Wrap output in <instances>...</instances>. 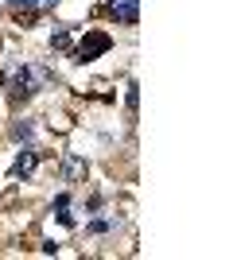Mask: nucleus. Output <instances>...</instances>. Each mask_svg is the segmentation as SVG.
<instances>
[{
  "label": "nucleus",
  "mask_w": 233,
  "mask_h": 260,
  "mask_svg": "<svg viewBox=\"0 0 233 260\" xmlns=\"http://www.w3.org/2000/svg\"><path fill=\"white\" fill-rule=\"evenodd\" d=\"M12 4H23V8H51L55 0H12Z\"/></svg>",
  "instance_id": "obj_3"
},
{
  "label": "nucleus",
  "mask_w": 233,
  "mask_h": 260,
  "mask_svg": "<svg viewBox=\"0 0 233 260\" xmlns=\"http://www.w3.org/2000/svg\"><path fill=\"white\" fill-rule=\"evenodd\" d=\"M109 12L117 16V23H136L140 20V0H109Z\"/></svg>",
  "instance_id": "obj_1"
},
{
  "label": "nucleus",
  "mask_w": 233,
  "mask_h": 260,
  "mask_svg": "<svg viewBox=\"0 0 233 260\" xmlns=\"http://www.w3.org/2000/svg\"><path fill=\"white\" fill-rule=\"evenodd\" d=\"M31 167H35V155H31V152H23L20 159L12 163V175H27V171H31Z\"/></svg>",
  "instance_id": "obj_2"
}]
</instances>
